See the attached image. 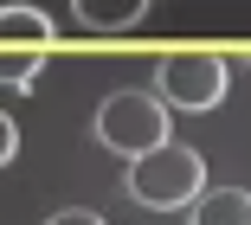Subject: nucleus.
<instances>
[{"label": "nucleus", "mask_w": 251, "mask_h": 225, "mask_svg": "<svg viewBox=\"0 0 251 225\" xmlns=\"http://www.w3.org/2000/svg\"><path fill=\"white\" fill-rule=\"evenodd\" d=\"M20 154V129H13V116H7V109H0V167H7Z\"/></svg>", "instance_id": "6e6552de"}, {"label": "nucleus", "mask_w": 251, "mask_h": 225, "mask_svg": "<svg viewBox=\"0 0 251 225\" xmlns=\"http://www.w3.org/2000/svg\"><path fill=\"white\" fill-rule=\"evenodd\" d=\"M193 225H251V193L245 187H200Z\"/></svg>", "instance_id": "423d86ee"}, {"label": "nucleus", "mask_w": 251, "mask_h": 225, "mask_svg": "<svg viewBox=\"0 0 251 225\" xmlns=\"http://www.w3.org/2000/svg\"><path fill=\"white\" fill-rule=\"evenodd\" d=\"M129 200H142V206H155V212H180V206H193L200 200V187H206V161H200V148H187V142H155L148 154H135L129 161Z\"/></svg>", "instance_id": "f257e3e1"}, {"label": "nucleus", "mask_w": 251, "mask_h": 225, "mask_svg": "<svg viewBox=\"0 0 251 225\" xmlns=\"http://www.w3.org/2000/svg\"><path fill=\"white\" fill-rule=\"evenodd\" d=\"M45 225H110L103 212H84V206H71V212H52Z\"/></svg>", "instance_id": "1a4fd4ad"}, {"label": "nucleus", "mask_w": 251, "mask_h": 225, "mask_svg": "<svg viewBox=\"0 0 251 225\" xmlns=\"http://www.w3.org/2000/svg\"><path fill=\"white\" fill-rule=\"evenodd\" d=\"M0 45H39V51H52L58 26L39 13V0H0Z\"/></svg>", "instance_id": "20e7f679"}, {"label": "nucleus", "mask_w": 251, "mask_h": 225, "mask_svg": "<svg viewBox=\"0 0 251 225\" xmlns=\"http://www.w3.org/2000/svg\"><path fill=\"white\" fill-rule=\"evenodd\" d=\"M226 84H232V65H226V51H213V45H174V51H161V65H155V97L168 109H219Z\"/></svg>", "instance_id": "f03ea898"}, {"label": "nucleus", "mask_w": 251, "mask_h": 225, "mask_svg": "<svg viewBox=\"0 0 251 225\" xmlns=\"http://www.w3.org/2000/svg\"><path fill=\"white\" fill-rule=\"evenodd\" d=\"M97 142L123 161L148 154L155 142H168V103L148 90H110L103 109H97Z\"/></svg>", "instance_id": "7ed1b4c3"}, {"label": "nucleus", "mask_w": 251, "mask_h": 225, "mask_svg": "<svg viewBox=\"0 0 251 225\" xmlns=\"http://www.w3.org/2000/svg\"><path fill=\"white\" fill-rule=\"evenodd\" d=\"M39 71H45V51L39 45H0V84H7V90H32Z\"/></svg>", "instance_id": "0eeeda50"}, {"label": "nucleus", "mask_w": 251, "mask_h": 225, "mask_svg": "<svg viewBox=\"0 0 251 225\" xmlns=\"http://www.w3.org/2000/svg\"><path fill=\"white\" fill-rule=\"evenodd\" d=\"M71 13H77V26H90V32H129V26H142V13H148V0H71Z\"/></svg>", "instance_id": "39448f33"}]
</instances>
